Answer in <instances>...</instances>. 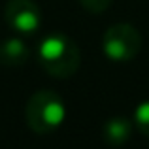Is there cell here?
Masks as SVG:
<instances>
[{
  "label": "cell",
  "mask_w": 149,
  "mask_h": 149,
  "mask_svg": "<svg viewBox=\"0 0 149 149\" xmlns=\"http://www.w3.org/2000/svg\"><path fill=\"white\" fill-rule=\"evenodd\" d=\"M66 117V106L61 95L55 91H36L25 106L26 125L36 134L55 132Z\"/></svg>",
  "instance_id": "2"
},
{
  "label": "cell",
  "mask_w": 149,
  "mask_h": 149,
  "mask_svg": "<svg viewBox=\"0 0 149 149\" xmlns=\"http://www.w3.org/2000/svg\"><path fill=\"white\" fill-rule=\"evenodd\" d=\"M132 136V121L127 115H113L102 125V140L109 147H121Z\"/></svg>",
  "instance_id": "5"
},
{
  "label": "cell",
  "mask_w": 149,
  "mask_h": 149,
  "mask_svg": "<svg viewBox=\"0 0 149 149\" xmlns=\"http://www.w3.org/2000/svg\"><path fill=\"white\" fill-rule=\"evenodd\" d=\"M38 61L49 76L57 79H68L79 70L81 53L72 38L55 32L42 40L38 47Z\"/></svg>",
  "instance_id": "1"
},
{
  "label": "cell",
  "mask_w": 149,
  "mask_h": 149,
  "mask_svg": "<svg viewBox=\"0 0 149 149\" xmlns=\"http://www.w3.org/2000/svg\"><path fill=\"white\" fill-rule=\"evenodd\" d=\"M134 125L143 136L149 138V100H143L134 109Z\"/></svg>",
  "instance_id": "7"
},
{
  "label": "cell",
  "mask_w": 149,
  "mask_h": 149,
  "mask_svg": "<svg viewBox=\"0 0 149 149\" xmlns=\"http://www.w3.org/2000/svg\"><path fill=\"white\" fill-rule=\"evenodd\" d=\"M102 53L113 62H128L142 49V34L130 23L109 25L102 34Z\"/></svg>",
  "instance_id": "3"
},
{
  "label": "cell",
  "mask_w": 149,
  "mask_h": 149,
  "mask_svg": "<svg viewBox=\"0 0 149 149\" xmlns=\"http://www.w3.org/2000/svg\"><path fill=\"white\" fill-rule=\"evenodd\" d=\"M30 49L21 38H6L0 42V64L4 66H21L29 61Z\"/></svg>",
  "instance_id": "6"
},
{
  "label": "cell",
  "mask_w": 149,
  "mask_h": 149,
  "mask_svg": "<svg viewBox=\"0 0 149 149\" xmlns=\"http://www.w3.org/2000/svg\"><path fill=\"white\" fill-rule=\"evenodd\" d=\"M8 26L19 34H34L42 25V11L34 0H8L4 8Z\"/></svg>",
  "instance_id": "4"
},
{
  "label": "cell",
  "mask_w": 149,
  "mask_h": 149,
  "mask_svg": "<svg viewBox=\"0 0 149 149\" xmlns=\"http://www.w3.org/2000/svg\"><path fill=\"white\" fill-rule=\"evenodd\" d=\"M79 4L83 6V10H87L89 13H104L109 8L111 0H79Z\"/></svg>",
  "instance_id": "8"
}]
</instances>
